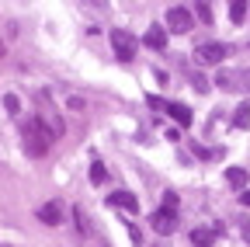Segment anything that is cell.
<instances>
[{
    "label": "cell",
    "instance_id": "cell-6",
    "mask_svg": "<svg viewBox=\"0 0 250 247\" xmlns=\"http://www.w3.org/2000/svg\"><path fill=\"white\" fill-rule=\"evenodd\" d=\"M215 87L219 90H243V70H219Z\"/></svg>",
    "mask_w": 250,
    "mask_h": 247
},
{
    "label": "cell",
    "instance_id": "cell-24",
    "mask_svg": "<svg viewBox=\"0 0 250 247\" xmlns=\"http://www.w3.org/2000/svg\"><path fill=\"white\" fill-rule=\"evenodd\" d=\"M240 202H243V205H250V188H243V195H240Z\"/></svg>",
    "mask_w": 250,
    "mask_h": 247
},
{
    "label": "cell",
    "instance_id": "cell-15",
    "mask_svg": "<svg viewBox=\"0 0 250 247\" xmlns=\"http://www.w3.org/2000/svg\"><path fill=\"white\" fill-rule=\"evenodd\" d=\"M104 178H108L104 164H101V160H94V164H90V181H94V184H104Z\"/></svg>",
    "mask_w": 250,
    "mask_h": 247
},
{
    "label": "cell",
    "instance_id": "cell-2",
    "mask_svg": "<svg viewBox=\"0 0 250 247\" xmlns=\"http://www.w3.org/2000/svg\"><path fill=\"white\" fill-rule=\"evenodd\" d=\"M108 39H111V49H115V56L122 59V63H129V59L139 52V39L132 32H125V28H111Z\"/></svg>",
    "mask_w": 250,
    "mask_h": 247
},
{
    "label": "cell",
    "instance_id": "cell-4",
    "mask_svg": "<svg viewBox=\"0 0 250 247\" xmlns=\"http://www.w3.org/2000/svg\"><path fill=\"white\" fill-rule=\"evenodd\" d=\"M229 52H233V45H226V42H205V45H198V59H202V63H223Z\"/></svg>",
    "mask_w": 250,
    "mask_h": 247
},
{
    "label": "cell",
    "instance_id": "cell-17",
    "mask_svg": "<svg viewBox=\"0 0 250 247\" xmlns=\"http://www.w3.org/2000/svg\"><path fill=\"white\" fill-rule=\"evenodd\" d=\"M195 14H198L205 24H212V4H195Z\"/></svg>",
    "mask_w": 250,
    "mask_h": 247
},
{
    "label": "cell",
    "instance_id": "cell-13",
    "mask_svg": "<svg viewBox=\"0 0 250 247\" xmlns=\"http://www.w3.org/2000/svg\"><path fill=\"white\" fill-rule=\"evenodd\" d=\"M233 126H236V129H250V105H240V108H236Z\"/></svg>",
    "mask_w": 250,
    "mask_h": 247
},
{
    "label": "cell",
    "instance_id": "cell-18",
    "mask_svg": "<svg viewBox=\"0 0 250 247\" xmlns=\"http://www.w3.org/2000/svg\"><path fill=\"white\" fill-rule=\"evenodd\" d=\"M4 108H7L11 115H18V112H21V101H18L14 94H7V98H4Z\"/></svg>",
    "mask_w": 250,
    "mask_h": 247
},
{
    "label": "cell",
    "instance_id": "cell-10",
    "mask_svg": "<svg viewBox=\"0 0 250 247\" xmlns=\"http://www.w3.org/2000/svg\"><path fill=\"white\" fill-rule=\"evenodd\" d=\"M167 112H170V118L177 122V126H191V112H188V105L174 101V105H167Z\"/></svg>",
    "mask_w": 250,
    "mask_h": 247
},
{
    "label": "cell",
    "instance_id": "cell-27",
    "mask_svg": "<svg viewBox=\"0 0 250 247\" xmlns=\"http://www.w3.org/2000/svg\"><path fill=\"white\" fill-rule=\"evenodd\" d=\"M0 247H7V244H0Z\"/></svg>",
    "mask_w": 250,
    "mask_h": 247
},
{
    "label": "cell",
    "instance_id": "cell-9",
    "mask_svg": "<svg viewBox=\"0 0 250 247\" xmlns=\"http://www.w3.org/2000/svg\"><path fill=\"white\" fill-rule=\"evenodd\" d=\"M143 42H146L149 49H164V45H167V28H164V24H153L149 32L143 35Z\"/></svg>",
    "mask_w": 250,
    "mask_h": 247
},
{
    "label": "cell",
    "instance_id": "cell-26",
    "mask_svg": "<svg viewBox=\"0 0 250 247\" xmlns=\"http://www.w3.org/2000/svg\"><path fill=\"white\" fill-rule=\"evenodd\" d=\"M0 56H4V42H0Z\"/></svg>",
    "mask_w": 250,
    "mask_h": 247
},
{
    "label": "cell",
    "instance_id": "cell-20",
    "mask_svg": "<svg viewBox=\"0 0 250 247\" xmlns=\"http://www.w3.org/2000/svg\"><path fill=\"white\" fill-rule=\"evenodd\" d=\"M191 87L198 90V94H205V90H208V80H205L202 73H195V80H191Z\"/></svg>",
    "mask_w": 250,
    "mask_h": 247
},
{
    "label": "cell",
    "instance_id": "cell-3",
    "mask_svg": "<svg viewBox=\"0 0 250 247\" xmlns=\"http://www.w3.org/2000/svg\"><path fill=\"white\" fill-rule=\"evenodd\" d=\"M191 24H195V14L188 11V7H170L167 11V21H164V28L167 32H174V35H184V32H191Z\"/></svg>",
    "mask_w": 250,
    "mask_h": 247
},
{
    "label": "cell",
    "instance_id": "cell-11",
    "mask_svg": "<svg viewBox=\"0 0 250 247\" xmlns=\"http://www.w3.org/2000/svg\"><path fill=\"white\" fill-rule=\"evenodd\" d=\"M215 233H219V226H198V230H191V244H198V247H208L212 240H215Z\"/></svg>",
    "mask_w": 250,
    "mask_h": 247
},
{
    "label": "cell",
    "instance_id": "cell-25",
    "mask_svg": "<svg viewBox=\"0 0 250 247\" xmlns=\"http://www.w3.org/2000/svg\"><path fill=\"white\" fill-rule=\"evenodd\" d=\"M243 90H250V70H243Z\"/></svg>",
    "mask_w": 250,
    "mask_h": 247
},
{
    "label": "cell",
    "instance_id": "cell-5",
    "mask_svg": "<svg viewBox=\"0 0 250 247\" xmlns=\"http://www.w3.org/2000/svg\"><path fill=\"white\" fill-rule=\"evenodd\" d=\"M149 223H153L156 233H174L177 230V209H156L149 216Z\"/></svg>",
    "mask_w": 250,
    "mask_h": 247
},
{
    "label": "cell",
    "instance_id": "cell-7",
    "mask_svg": "<svg viewBox=\"0 0 250 247\" xmlns=\"http://www.w3.org/2000/svg\"><path fill=\"white\" fill-rule=\"evenodd\" d=\"M39 220H42L45 226H59V223H62V209H59V202H45V205L39 209Z\"/></svg>",
    "mask_w": 250,
    "mask_h": 247
},
{
    "label": "cell",
    "instance_id": "cell-14",
    "mask_svg": "<svg viewBox=\"0 0 250 247\" xmlns=\"http://www.w3.org/2000/svg\"><path fill=\"white\" fill-rule=\"evenodd\" d=\"M229 18H233L236 24L247 18V0H233V4H229Z\"/></svg>",
    "mask_w": 250,
    "mask_h": 247
},
{
    "label": "cell",
    "instance_id": "cell-12",
    "mask_svg": "<svg viewBox=\"0 0 250 247\" xmlns=\"http://www.w3.org/2000/svg\"><path fill=\"white\" fill-rule=\"evenodd\" d=\"M226 181L233 184V188H247V171L243 167H229L226 171Z\"/></svg>",
    "mask_w": 250,
    "mask_h": 247
},
{
    "label": "cell",
    "instance_id": "cell-21",
    "mask_svg": "<svg viewBox=\"0 0 250 247\" xmlns=\"http://www.w3.org/2000/svg\"><path fill=\"white\" fill-rule=\"evenodd\" d=\"M164 209H177V192H164Z\"/></svg>",
    "mask_w": 250,
    "mask_h": 247
},
{
    "label": "cell",
    "instance_id": "cell-22",
    "mask_svg": "<svg viewBox=\"0 0 250 247\" xmlns=\"http://www.w3.org/2000/svg\"><path fill=\"white\" fill-rule=\"evenodd\" d=\"M146 101H149V105H153V108H164V112H167V101H164V98H153V94H149V98H146Z\"/></svg>",
    "mask_w": 250,
    "mask_h": 247
},
{
    "label": "cell",
    "instance_id": "cell-19",
    "mask_svg": "<svg viewBox=\"0 0 250 247\" xmlns=\"http://www.w3.org/2000/svg\"><path fill=\"white\" fill-rule=\"evenodd\" d=\"M73 216H77V226H80V230H87V226H90V223H87V212H83V205H77V209H73Z\"/></svg>",
    "mask_w": 250,
    "mask_h": 247
},
{
    "label": "cell",
    "instance_id": "cell-1",
    "mask_svg": "<svg viewBox=\"0 0 250 247\" xmlns=\"http://www.w3.org/2000/svg\"><path fill=\"white\" fill-rule=\"evenodd\" d=\"M21 136H24L21 143H24V153H28V157H45L49 146L56 143V136L49 133V126H45L42 118H28L24 126H21Z\"/></svg>",
    "mask_w": 250,
    "mask_h": 247
},
{
    "label": "cell",
    "instance_id": "cell-8",
    "mask_svg": "<svg viewBox=\"0 0 250 247\" xmlns=\"http://www.w3.org/2000/svg\"><path fill=\"white\" fill-rule=\"evenodd\" d=\"M108 202H111V205H118V209L139 212V199H136L132 192H111V195H108Z\"/></svg>",
    "mask_w": 250,
    "mask_h": 247
},
{
    "label": "cell",
    "instance_id": "cell-23",
    "mask_svg": "<svg viewBox=\"0 0 250 247\" xmlns=\"http://www.w3.org/2000/svg\"><path fill=\"white\" fill-rule=\"evenodd\" d=\"M129 237H132L136 244H143V233H139V226H129Z\"/></svg>",
    "mask_w": 250,
    "mask_h": 247
},
{
    "label": "cell",
    "instance_id": "cell-16",
    "mask_svg": "<svg viewBox=\"0 0 250 247\" xmlns=\"http://www.w3.org/2000/svg\"><path fill=\"white\" fill-rule=\"evenodd\" d=\"M42 122H45V126H49V133H52V136H56V139H59V136H62V118H59V115H45V118H42Z\"/></svg>",
    "mask_w": 250,
    "mask_h": 247
}]
</instances>
